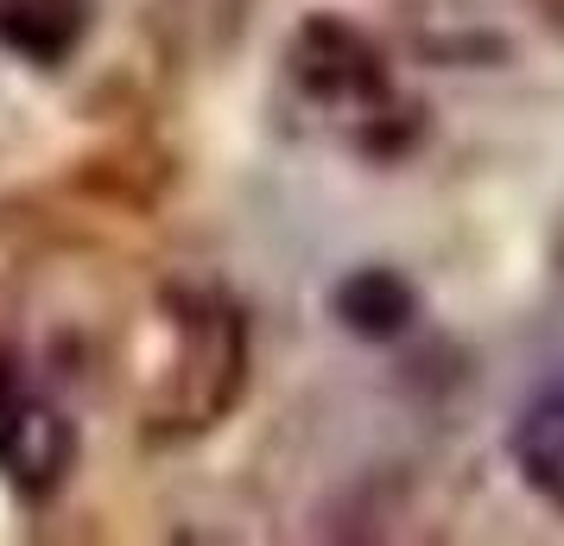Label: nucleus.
Segmentation results:
<instances>
[{"mask_svg":"<svg viewBox=\"0 0 564 546\" xmlns=\"http://www.w3.org/2000/svg\"><path fill=\"white\" fill-rule=\"evenodd\" d=\"M248 382V324L235 306H191L178 324V382H172V419L178 426H216L241 400Z\"/></svg>","mask_w":564,"mask_h":546,"instance_id":"f257e3e1","label":"nucleus"},{"mask_svg":"<svg viewBox=\"0 0 564 546\" xmlns=\"http://www.w3.org/2000/svg\"><path fill=\"white\" fill-rule=\"evenodd\" d=\"M292 83L305 89L311 103H330V108H368L387 96V64L375 52V39L356 32L349 20L336 13H317L292 32Z\"/></svg>","mask_w":564,"mask_h":546,"instance_id":"f03ea898","label":"nucleus"},{"mask_svg":"<svg viewBox=\"0 0 564 546\" xmlns=\"http://www.w3.org/2000/svg\"><path fill=\"white\" fill-rule=\"evenodd\" d=\"M70 464H77V432H70V419L57 414V407H45V400H32V394L13 382V368L0 363V470L13 477V490L52 495Z\"/></svg>","mask_w":564,"mask_h":546,"instance_id":"7ed1b4c3","label":"nucleus"},{"mask_svg":"<svg viewBox=\"0 0 564 546\" xmlns=\"http://www.w3.org/2000/svg\"><path fill=\"white\" fill-rule=\"evenodd\" d=\"M330 312L336 324L361 343H393L412 331V318H419V292H412L406 274H393V267H356L349 280H336L330 292Z\"/></svg>","mask_w":564,"mask_h":546,"instance_id":"20e7f679","label":"nucleus"},{"mask_svg":"<svg viewBox=\"0 0 564 546\" xmlns=\"http://www.w3.org/2000/svg\"><path fill=\"white\" fill-rule=\"evenodd\" d=\"M508 451H513V470L527 477V490H539L564 515V382L558 388H539L513 414Z\"/></svg>","mask_w":564,"mask_h":546,"instance_id":"39448f33","label":"nucleus"},{"mask_svg":"<svg viewBox=\"0 0 564 546\" xmlns=\"http://www.w3.org/2000/svg\"><path fill=\"white\" fill-rule=\"evenodd\" d=\"M83 39V0H0V45H13L32 64L70 57Z\"/></svg>","mask_w":564,"mask_h":546,"instance_id":"423d86ee","label":"nucleus"}]
</instances>
